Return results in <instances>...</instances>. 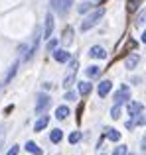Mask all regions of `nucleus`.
Masks as SVG:
<instances>
[{
  "label": "nucleus",
  "instance_id": "nucleus-10",
  "mask_svg": "<svg viewBox=\"0 0 146 155\" xmlns=\"http://www.w3.org/2000/svg\"><path fill=\"white\" fill-rule=\"evenodd\" d=\"M61 43L63 45H71L73 43V30L71 28H65V31H63V35H61Z\"/></svg>",
  "mask_w": 146,
  "mask_h": 155
},
{
  "label": "nucleus",
  "instance_id": "nucleus-18",
  "mask_svg": "<svg viewBox=\"0 0 146 155\" xmlns=\"http://www.w3.org/2000/svg\"><path fill=\"white\" fill-rule=\"evenodd\" d=\"M89 92H91V84H89L87 81H81V83H79V94L87 96Z\"/></svg>",
  "mask_w": 146,
  "mask_h": 155
},
{
  "label": "nucleus",
  "instance_id": "nucleus-19",
  "mask_svg": "<svg viewBox=\"0 0 146 155\" xmlns=\"http://www.w3.org/2000/svg\"><path fill=\"white\" fill-rule=\"evenodd\" d=\"M99 75H101V67H97V65H93V67L87 69V77L89 79H95V77H99Z\"/></svg>",
  "mask_w": 146,
  "mask_h": 155
},
{
  "label": "nucleus",
  "instance_id": "nucleus-13",
  "mask_svg": "<svg viewBox=\"0 0 146 155\" xmlns=\"http://www.w3.org/2000/svg\"><path fill=\"white\" fill-rule=\"evenodd\" d=\"M105 136H107V140H111V141H119L120 140V132H116L115 128H109L107 132H105Z\"/></svg>",
  "mask_w": 146,
  "mask_h": 155
},
{
  "label": "nucleus",
  "instance_id": "nucleus-2",
  "mask_svg": "<svg viewBox=\"0 0 146 155\" xmlns=\"http://www.w3.org/2000/svg\"><path fill=\"white\" fill-rule=\"evenodd\" d=\"M73 0H50V8L54 12H57L59 16H65L67 12H69Z\"/></svg>",
  "mask_w": 146,
  "mask_h": 155
},
{
  "label": "nucleus",
  "instance_id": "nucleus-12",
  "mask_svg": "<svg viewBox=\"0 0 146 155\" xmlns=\"http://www.w3.org/2000/svg\"><path fill=\"white\" fill-rule=\"evenodd\" d=\"M47 124H50V118H47V116H46V114H43V116H42V118H40V120H38V122H36V126H34V130H36V132H42V130H43V128H46V126H47Z\"/></svg>",
  "mask_w": 146,
  "mask_h": 155
},
{
  "label": "nucleus",
  "instance_id": "nucleus-20",
  "mask_svg": "<svg viewBox=\"0 0 146 155\" xmlns=\"http://www.w3.org/2000/svg\"><path fill=\"white\" fill-rule=\"evenodd\" d=\"M120 112H123V108H120V104H115V108L111 110V118H115V120H119V118H120Z\"/></svg>",
  "mask_w": 146,
  "mask_h": 155
},
{
  "label": "nucleus",
  "instance_id": "nucleus-17",
  "mask_svg": "<svg viewBox=\"0 0 146 155\" xmlns=\"http://www.w3.org/2000/svg\"><path fill=\"white\" fill-rule=\"evenodd\" d=\"M75 75H77V73H75V71H71L69 75L63 79V87H65V88H71V87H73V83H75Z\"/></svg>",
  "mask_w": 146,
  "mask_h": 155
},
{
  "label": "nucleus",
  "instance_id": "nucleus-16",
  "mask_svg": "<svg viewBox=\"0 0 146 155\" xmlns=\"http://www.w3.org/2000/svg\"><path fill=\"white\" fill-rule=\"evenodd\" d=\"M26 151H30L32 155H42V153H43L42 149H40L38 145L34 143V141H28V143H26Z\"/></svg>",
  "mask_w": 146,
  "mask_h": 155
},
{
  "label": "nucleus",
  "instance_id": "nucleus-30",
  "mask_svg": "<svg viewBox=\"0 0 146 155\" xmlns=\"http://www.w3.org/2000/svg\"><path fill=\"white\" fill-rule=\"evenodd\" d=\"M65 100H69V102H71V100H77V94H75V92H67Z\"/></svg>",
  "mask_w": 146,
  "mask_h": 155
},
{
  "label": "nucleus",
  "instance_id": "nucleus-1",
  "mask_svg": "<svg viewBox=\"0 0 146 155\" xmlns=\"http://www.w3.org/2000/svg\"><path fill=\"white\" fill-rule=\"evenodd\" d=\"M103 16H105V8H95V10H93L91 14H89L87 18L83 20V24H81V30H83V31L91 30V28L95 26V24L99 22V20L103 18Z\"/></svg>",
  "mask_w": 146,
  "mask_h": 155
},
{
  "label": "nucleus",
  "instance_id": "nucleus-28",
  "mask_svg": "<svg viewBox=\"0 0 146 155\" xmlns=\"http://www.w3.org/2000/svg\"><path fill=\"white\" fill-rule=\"evenodd\" d=\"M18 151H20V147H18V145H12V147H10V151H8L6 155H18Z\"/></svg>",
  "mask_w": 146,
  "mask_h": 155
},
{
  "label": "nucleus",
  "instance_id": "nucleus-24",
  "mask_svg": "<svg viewBox=\"0 0 146 155\" xmlns=\"http://www.w3.org/2000/svg\"><path fill=\"white\" fill-rule=\"evenodd\" d=\"M127 153H128L127 145H120V147H116L115 151H113V155H127Z\"/></svg>",
  "mask_w": 146,
  "mask_h": 155
},
{
  "label": "nucleus",
  "instance_id": "nucleus-22",
  "mask_svg": "<svg viewBox=\"0 0 146 155\" xmlns=\"http://www.w3.org/2000/svg\"><path fill=\"white\" fill-rule=\"evenodd\" d=\"M77 141H81V132H73L69 136V143H77Z\"/></svg>",
  "mask_w": 146,
  "mask_h": 155
},
{
  "label": "nucleus",
  "instance_id": "nucleus-26",
  "mask_svg": "<svg viewBox=\"0 0 146 155\" xmlns=\"http://www.w3.org/2000/svg\"><path fill=\"white\" fill-rule=\"evenodd\" d=\"M91 2H83V4H81V6H79V12H89V10H91Z\"/></svg>",
  "mask_w": 146,
  "mask_h": 155
},
{
  "label": "nucleus",
  "instance_id": "nucleus-14",
  "mask_svg": "<svg viewBox=\"0 0 146 155\" xmlns=\"http://www.w3.org/2000/svg\"><path fill=\"white\" fill-rule=\"evenodd\" d=\"M50 140L51 141H54V143H59V141H61L63 140V132H61V130H51V134H50Z\"/></svg>",
  "mask_w": 146,
  "mask_h": 155
},
{
  "label": "nucleus",
  "instance_id": "nucleus-9",
  "mask_svg": "<svg viewBox=\"0 0 146 155\" xmlns=\"http://www.w3.org/2000/svg\"><path fill=\"white\" fill-rule=\"evenodd\" d=\"M138 63H140V55H138V53H132V55H128V57H127V61H124L127 69H134Z\"/></svg>",
  "mask_w": 146,
  "mask_h": 155
},
{
  "label": "nucleus",
  "instance_id": "nucleus-7",
  "mask_svg": "<svg viewBox=\"0 0 146 155\" xmlns=\"http://www.w3.org/2000/svg\"><path fill=\"white\" fill-rule=\"evenodd\" d=\"M54 31V16L46 14V28H43V38H50Z\"/></svg>",
  "mask_w": 146,
  "mask_h": 155
},
{
  "label": "nucleus",
  "instance_id": "nucleus-3",
  "mask_svg": "<svg viewBox=\"0 0 146 155\" xmlns=\"http://www.w3.org/2000/svg\"><path fill=\"white\" fill-rule=\"evenodd\" d=\"M128 96H130V88L124 84V87H120L119 92H115V104H123L124 100H128Z\"/></svg>",
  "mask_w": 146,
  "mask_h": 155
},
{
  "label": "nucleus",
  "instance_id": "nucleus-25",
  "mask_svg": "<svg viewBox=\"0 0 146 155\" xmlns=\"http://www.w3.org/2000/svg\"><path fill=\"white\" fill-rule=\"evenodd\" d=\"M142 110H144V108H142ZM142 110H140V112L134 116V118H136V124H138V126H144V112H142Z\"/></svg>",
  "mask_w": 146,
  "mask_h": 155
},
{
  "label": "nucleus",
  "instance_id": "nucleus-31",
  "mask_svg": "<svg viewBox=\"0 0 146 155\" xmlns=\"http://www.w3.org/2000/svg\"><path fill=\"white\" fill-rule=\"evenodd\" d=\"M77 67H79V61H77V59H75V61H71V65H69L71 71H75V73H77Z\"/></svg>",
  "mask_w": 146,
  "mask_h": 155
},
{
  "label": "nucleus",
  "instance_id": "nucleus-27",
  "mask_svg": "<svg viewBox=\"0 0 146 155\" xmlns=\"http://www.w3.org/2000/svg\"><path fill=\"white\" fill-rule=\"evenodd\" d=\"M144 18H146V14H144V12H140L138 20H136V26H144Z\"/></svg>",
  "mask_w": 146,
  "mask_h": 155
},
{
  "label": "nucleus",
  "instance_id": "nucleus-6",
  "mask_svg": "<svg viewBox=\"0 0 146 155\" xmlns=\"http://www.w3.org/2000/svg\"><path fill=\"white\" fill-rule=\"evenodd\" d=\"M111 88H113V83H111V81H101V83H99V88H97V92H99L101 98H105V96L111 92Z\"/></svg>",
  "mask_w": 146,
  "mask_h": 155
},
{
  "label": "nucleus",
  "instance_id": "nucleus-21",
  "mask_svg": "<svg viewBox=\"0 0 146 155\" xmlns=\"http://www.w3.org/2000/svg\"><path fill=\"white\" fill-rule=\"evenodd\" d=\"M16 69H18V63H14L10 67V71H8V75H6V83H10L12 79H14V75H16Z\"/></svg>",
  "mask_w": 146,
  "mask_h": 155
},
{
  "label": "nucleus",
  "instance_id": "nucleus-4",
  "mask_svg": "<svg viewBox=\"0 0 146 155\" xmlns=\"http://www.w3.org/2000/svg\"><path fill=\"white\" fill-rule=\"evenodd\" d=\"M50 102H51V100H50V96H47V94H40L38 96V104H36V112H38V114L46 112L47 106H50Z\"/></svg>",
  "mask_w": 146,
  "mask_h": 155
},
{
  "label": "nucleus",
  "instance_id": "nucleus-15",
  "mask_svg": "<svg viewBox=\"0 0 146 155\" xmlns=\"http://www.w3.org/2000/svg\"><path fill=\"white\" fill-rule=\"evenodd\" d=\"M140 110H142V104H140V102H130V104H128V114H130L132 118H134Z\"/></svg>",
  "mask_w": 146,
  "mask_h": 155
},
{
  "label": "nucleus",
  "instance_id": "nucleus-11",
  "mask_svg": "<svg viewBox=\"0 0 146 155\" xmlns=\"http://www.w3.org/2000/svg\"><path fill=\"white\" fill-rule=\"evenodd\" d=\"M67 116H69V108H67V106H57V110H55V118H57V120H65Z\"/></svg>",
  "mask_w": 146,
  "mask_h": 155
},
{
  "label": "nucleus",
  "instance_id": "nucleus-29",
  "mask_svg": "<svg viewBox=\"0 0 146 155\" xmlns=\"http://www.w3.org/2000/svg\"><path fill=\"white\" fill-rule=\"evenodd\" d=\"M55 45H57V39H51V41L47 43V51H54V49H55Z\"/></svg>",
  "mask_w": 146,
  "mask_h": 155
},
{
  "label": "nucleus",
  "instance_id": "nucleus-8",
  "mask_svg": "<svg viewBox=\"0 0 146 155\" xmlns=\"http://www.w3.org/2000/svg\"><path fill=\"white\" fill-rule=\"evenodd\" d=\"M54 59L57 61V63H67V61H69V53L65 49H55L54 51Z\"/></svg>",
  "mask_w": 146,
  "mask_h": 155
},
{
  "label": "nucleus",
  "instance_id": "nucleus-23",
  "mask_svg": "<svg viewBox=\"0 0 146 155\" xmlns=\"http://www.w3.org/2000/svg\"><path fill=\"white\" fill-rule=\"evenodd\" d=\"M138 4H140V0H128V12H134L136 8H138Z\"/></svg>",
  "mask_w": 146,
  "mask_h": 155
},
{
  "label": "nucleus",
  "instance_id": "nucleus-5",
  "mask_svg": "<svg viewBox=\"0 0 146 155\" xmlns=\"http://www.w3.org/2000/svg\"><path fill=\"white\" fill-rule=\"evenodd\" d=\"M89 55H91L93 59H107V51L101 45H93L91 49H89Z\"/></svg>",
  "mask_w": 146,
  "mask_h": 155
}]
</instances>
